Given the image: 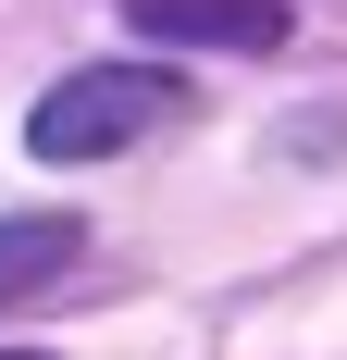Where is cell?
<instances>
[{"mask_svg": "<svg viewBox=\"0 0 347 360\" xmlns=\"http://www.w3.org/2000/svg\"><path fill=\"white\" fill-rule=\"evenodd\" d=\"M162 124H186V75H162V63H87V75H63V87L25 112V149L37 162H112V149L162 137Z\"/></svg>", "mask_w": 347, "mask_h": 360, "instance_id": "obj_1", "label": "cell"}, {"mask_svg": "<svg viewBox=\"0 0 347 360\" xmlns=\"http://www.w3.org/2000/svg\"><path fill=\"white\" fill-rule=\"evenodd\" d=\"M74 212H0V311H25V298H50L74 274Z\"/></svg>", "mask_w": 347, "mask_h": 360, "instance_id": "obj_3", "label": "cell"}, {"mask_svg": "<svg viewBox=\"0 0 347 360\" xmlns=\"http://www.w3.org/2000/svg\"><path fill=\"white\" fill-rule=\"evenodd\" d=\"M0 360H50V348H0Z\"/></svg>", "mask_w": 347, "mask_h": 360, "instance_id": "obj_4", "label": "cell"}, {"mask_svg": "<svg viewBox=\"0 0 347 360\" xmlns=\"http://www.w3.org/2000/svg\"><path fill=\"white\" fill-rule=\"evenodd\" d=\"M124 25L162 37V50H273L285 13L273 0H124Z\"/></svg>", "mask_w": 347, "mask_h": 360, "instance_id": "obj_2", "label": "cell"}]
</instances>
